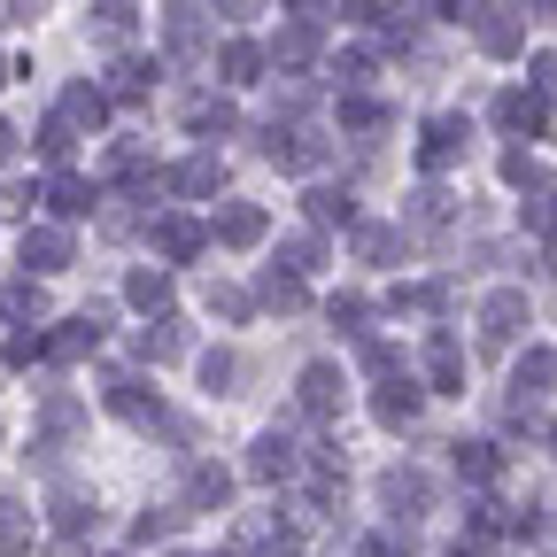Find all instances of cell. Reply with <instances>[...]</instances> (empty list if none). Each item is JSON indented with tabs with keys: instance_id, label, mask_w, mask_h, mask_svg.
Here are the masks:
<instances>
[{
	"instance_id": "obj_1",
	"label": "cell",
	"mask_w": 557,
	"mask_h": 557,
	"mask_svg": "<svg viewBox=\"0 0 557 557\" xmlns=\"http://www.w3.org/2000/svg\"><path fill=\"white\" fill-rule=\"evenodd\" d=\"M496 124H504L511 139H542V132H549V101H542L534 86H504V101H496Z\"/></svg>"
},
{
	"instance_id": "obj_7",
	"label": "cell",
	"mask_w": 557,
	"mask_h": 557,
	"mask_svg": "<svg viewBox=\"0 0 557 557\" xmlns=\"http://www.w3.org/2000/svg\"><path fill=\"white\" fill-rule=\"evenodd\" d=\"M457 139H465V124H457V116L426 124V163H449V156H457Z\"/></svg>"
},
{
	"instance_id": "obj_12",
	"label": "cell",
	"mask_w": 557,
	"mask_h": 557,
	"mask_svg": "<svg viewBox=\"0 0 557 557\" xmlns=\"http://www.w3.org/2000/svg\"><path fill=\"white\" fill-rule=\"evenodd\" d=\"M62 116H78V124H101V94H70Z\"/></svg>"
},
{
	"instance_id": "obj_10",
	"label": "cell",
	"mask_w": 557,
	"mask_h": 557,
	"mask_svg": "<svg viewBox=\"0 0 557 557\" xmlns=\"http://www.w3.org/2000/svg\"><path fill=\"white\" fill-rule=\"evenodd\" d=\"M86 519H94V504H86V496H62V504H54V527H62V534H78Z\"/></svg>"
},
{
	"instance_id": "obj_6",
	"label": "cell",
	"mask_w": 557,
	"mask_h": 557,
	"mask_svg": "<svg viewBox=\"0 0 557 557\" xmlns=\"http://www.w3.org/2000/svg\"><path fill=\"white\" fill-rule=\"evenodd\" d=\"M39 310H47L39 287H24V278H16V287H0V318H16V325H24V318H39Z\"/></svg>"
},
{
	"instance_id": "obj_8",
	"label": "cell",
	"mask_w": 557,
	"mask_h": 557,
	"mask_svg": "<svg viewBox=\"0 0 557 557\" xmlns=\"http://www.w3.org/2000/svg\"><path fill=\"white\" fill-rule=\"evenodd\" d=\"M47 201L62 209V218H86V201H94V194H86V178H54V194H47Z\"/></svg>"
},
{
	"instance_id": "obj_13",
	"label": "cell",
	"mask_w": 557,
	"mask_h": 557,
	"mask_svg": "<svg viewBox=\"0 0 557 557\" xmlns=\"http://www.w3.org/2000/svg\"><path fill=\"white\" fill-rule=\"evenodd\" d=\"M16 209H24V194H16V186H0V218H16Z\"/></svg>"
},
{
	"instance_id": "obj_9",
	"label": "cell",
	"mask_w": 557,
	"mask_h": 557,
	"mask_svg": "<svg viewBox=\"0 0 557 557\" xmlns=\"http://www.w3.org/2000/svg\"><path fill=\"white\" fill-rule=\"evenodd\" d=\"M24 542H32V511L0 504V549H24Z\"/></svg>"
},
{
	"instance_id": "obj_14",
	"label": "cell",
	"mask_w": 557,
	"mask_h": 557,
	"mask_svg": "<svg viewBox=\"0 0 557 557\" xmlns=\"http://www.w3.org/2000/svg\"><path fill=\"white\" fill-rule=\"evenodd\" d=\"M9 148H16V132H9V124H0V156H9Z\"/></svg>"
},
{
	"instance_id": "obj_15",
	"label": "cell",
	"mask_w": 557,
	"mask_h": 557,
	"mask_svg": "<svg viewBox=\"0 0 557 557\" xmlns=\"http://www.w3.org/2000/svg\"><path fill=\"white\" fill-rule=\"evenodd\" d=\"M0 78H9V62H0Z\"/></svg>"
},
{
	"instance_id": "obj_2",
	"label": "cell",
	"mask_w": 557,
	"mask_h": 557,
	"mask_svg": "<svg viewBox=\"0 0 557 557\" xmlns=\"http://www.w3.org/2000/svg\"><path fill=\"white\" fill-rule=\"evenodd\" d=\"M511 387H519V403H549V387H557V348L549 341L527 348V357L511 364Z\"/></svg>"
},
{
	"instance_id": "obj_4",
	"label": "cell",
	"mask_w": 557,
	"mask_h": 557,
	"mask_svg": "<svg viewBox=\"0 0 557 557\" xmlns=\"http://www.w3.org/2000/svg\"><path fill=\"white\" fill-rule=\"evenodd\" d=\"M62 263H70V233L39 225V233L24 240V271H62Z\"/></svg>"
},
{
	"instance_id": "obj_3",
	"label": "cell",
	"mask_w": 557,
	"mask_h": 557,
	"mask_svg": "<svg viewBox=\"0 0 557 557\" xmlns=\"http://www.w3.org/2000/svg\"><path fill=\"white\" fill-rule=\"evenodd\" d=\"M480 325H487V341H511L527 325V287H496V295L480 302Z\"/></svg>"
},
{
	"instance_id": "obj_11",
	"label": "cell",
	"mask_w": 557,
	"mask_h": 557,
	"mask_svg": "<svg viewBox=\"0 0 557 557\" xmlns=\"http://www.w3.org/2000/svg\"><path fill=\"white\" fill-rule=\"evenodd\" d=\"M132 302L156 310V302H163V271H139V278H132Z\"/></svg>"
},
{
	"instance_id": "obj_5",
	"label": "cell",
	"mask_w": 557,
	"mask_h": 557,
	"mask_svg": "<svg viewBox=\"0 0 557 557\" xmlns=\"http://www.w3.org/2000/svg\"><path fill=\"white\" fill-rule=\"evenodd\" d=\"M527 86L557 109V47H534V54H527Z\"/></svg>"
}]
</instances>
